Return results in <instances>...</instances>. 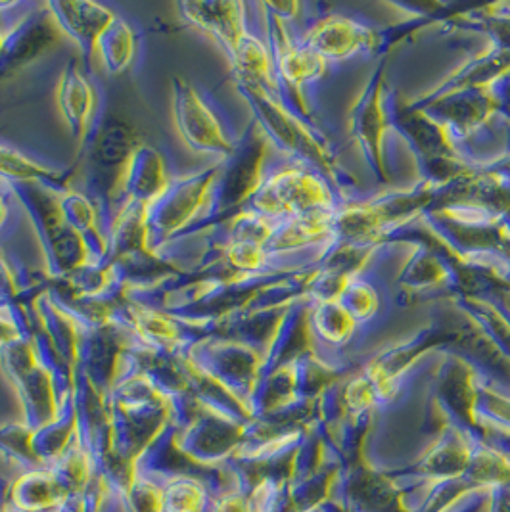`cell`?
Here are the masks:
<instances>
[{"label": "cell", "mask_w": 510, "mask_h": 512, "mask_svg": "<svg viewBox=\"0 0 510 512\" xmlns=\"http://www.w3.org/2000/svg\"><path fill=\"white\" fill-rule=\"evenodd\" d=\"M62 104H64V112L70 117L71 125L75 127V131L79 133L85 125H87V114H89V89L87 85L79 79V75L75 73L70 77L64 85V93H62Z\"/></svg>", "instance_id": "1"}, {"label": "cell", "mask_w": 510, "mask_h": 512, "mask_svg": "<svg viewBox=\"0 0 510 512\" xmlns=\"http://www.w3.org/2000/svg\"><path fill=\"white\" fill-rule=\"evenodd\" d=\"M112 35L108 37V47H104V56H108V64L114 66L116 70H123L133 54V35L131 29L123 22H117V27H112Z\"/></svg>", "instance_id": "2"}, {"label": "cell", "mask_w": 510, "mask_h": 512, "mask_svg": "<svg viewBox=\"0 0 510 512\" xmlns=\"http://www.w3.org/2000/svg\"><path fill=\"white\" fill-rule=\"evenodd\" d=\"M2 217H4V204H2V198H0V221H2Z\"/></svg>", "instance_id": "3"}]
</instances>
